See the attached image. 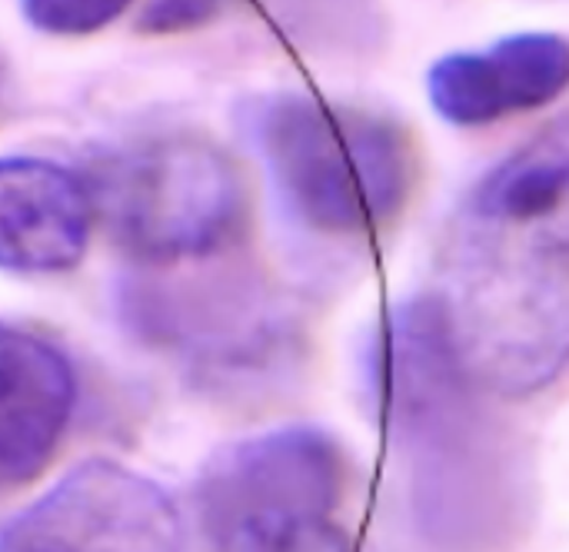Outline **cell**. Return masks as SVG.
I'll return each instance as SVG.
<instances>
[{"instance_id":"cell-1","label":"cell","mask_w":569,"mask_h":552,"mask_svg":"<svg viewBox=\"0 0 569 552\" xmlns=\"http://www.w3.org/2000/svg\"><path fill=\"white\" fill-rule=\"evenodd\" d=\"M433 300L460 367L480 390H547L569 353L567 217L510 223L463 210Z\"/></svg>"},{"instance_id":"cell-2","label":"cell","mask_w":569,"mask_h":552,"mask_svg":"<svg viewBox=\"0 0 569 552\" xmlns=\"http://www.w3.org/2000/svg\"><path fill=\"white\" fill-rule=\"evenodd\" d=\"M253 137L283 207L313 233L373 237L413 193V140L387 113L273 93L253 110Z\"/></svg>"},{"instance_id":"cell-3","label":"cell","mask_w":569,"mask_h":552,"mask_svg":"<svg viewBox=\"0 0 569 552\" xmlns=\"http://www.w3.org/2000/svg\"><path fill=\"white\" fill-rule=\"evenodd\" d=\"M347 450L320 426H277L217 450L193 506L210 552H353Z\"/></svg>"},{"instance_id":"cell-4","label":"cell","mask_w":569,"mask_h":552,"mask_svg":"<svg viewBox=\"0 0 569 552\" xmlns=\"http://www.w3.org/2000/svg\"><path fill=\"white\" fill-rule=\"evenodd\" d=\"M93 217L147 267L223 253L247 227V187L233 157L200 133H153L107 153L87 180Z\"/></svg>"},{"instance_id":"cell-5","label":"cell","mask_w":569,"mask_h":552,"mask_svg":"<svg viewBox=\"0 0 569 552\" xmlns=\"http://www.w3.org/2000/svg\"><path fill=\"white\" fill-rule=\"evenodd\" d=\"M0 552H183V523L153 480L90 460L0 523Z\"/></svg>"},{"instance_id":"cell-6","label":"cell","mask_w":569,"mask_h":552,"mask_svg":"<svg viewBox=\"0 0 569 552\" xmlns=\"http://www.w3.org/2000/svg\"><path fill=\"white\" fill-rule=\"evenodd\" d=\"M567 83V37L530 30L440 57L427 73V97L447 123L473 130L540 110L553 103Z\"/></svg>"},{"instance_id":"cell-7","label":"cell","mask_w":569,"mask_h":552,"mask_svg":"<svg viewBox=\"0 0 569 552\" xmlns=\"http://www.w3.org/2000/svg\"><path fill=\"white\" fill-rule=\"evenodd\" d=\"M90 227L87 177L43 157H0V270L67 273L83 260Z\"/></svg>"},{"instance_id":"cell-8","label":"cell","mask_w":569,"mask_h":552,"mask_svg":"<svg viewBox=\"0 0 569 552\" xmlns=\"http://www.w3.org/2000/svg\"><path fill=\"white\" fill-rule=\"evenodd\" d=\"M77 403L70 360L43 337L0 320V483L47 466Z\"/></svg>"},{"instance_id":"cell-9","label":"cell","mask_w":569,"mask_h":552,"mask_svg":"<svg viewBox=\"0 0 569 552\" xmlns=\"http://www.w3.org/2000/svg\"><path fill=\"white\" fill-rule=\"evenodd\" d=\"M569 123L557 117L533 140L500 160L467 197L463 210L487 220L537 223L567 217Z\"/></svg>"},{"instance_id":"cell-10","label":"cell","mask_w":569,"mask_h":552,"mask_svg":"<svg viewBox=\"0 0 569 552\" xmlns=\"http://www.w3.org/2000/svg\"><path fill=\"white\" fill-rule=\"evenodd\" d=\"M133 0H20L23 20L50 37H87L113 23Z\"/></svg>"},{"instance_id":"cell-11","label":"cell","mask_w":569,"mask_h":552,"mask_svg":"<svg viewBox=\"0 0 569 552\" xmlns=\"http://www.w3.org/2000/svg\"><path fill=\"white\" fill-rule=\"evenodd\" d=\"M227 0H150L140 13V30L147 33H180L210 23Z\"/></svg>"},{"instance_id":"cell-12","label":"cell","mask_w":569,"mask_h":552,"mask_svg":"<svg viewBox=\"0 0 569 552\" xmlns=\"http://www.w3.org/2000/svg\"><path fill=\"white\" fill-rule=\"evenodd\" d=\"M0 87H3V77H0Z\"/></svg>"}]
</instances>
